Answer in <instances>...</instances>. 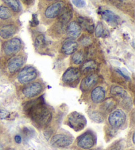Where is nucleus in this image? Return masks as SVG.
I'll use <instances>...</instances> for the list:
<instances>
[{"instance_id": "obj_13", "label": "nucleus", "mask_w": 135, "mask_h": 150, "mask_svg": "<svg viewBox=\"0 0 135 150\" xmlns=\"http://www.w3.org/2000/svg\"><path fill=\"white\" fill-rule=\"evenodd\" d=\"M58 17L59 23L66 25V24L68 23L72 17V9L71 6L68 5L62 8Z\"/></svg>"}, {"instance_id": "obj_30", "label": "nucleus", "mask_w": 135, "mask_h": 150, "mask_svg": "<svg viewBox=\"0 0 135 150\" xmlns=\"http://www.w3.org/2000/svg\"><path fill=\"white\" fill-rule=\"evenodd\" d=\"M80 42L81 44H83V45H88L91 42V39H90V37L85 36L81 38L80 40Z\"/></svg>"}, {"instance_id": "obj_7", "label": "nucleus", "mask_w": 135, "mask_h": 150, "mask_svg": "<svg viewBox=\"0 0 135 150\" xmlns=\"http://www.w3.org/2000/svg\"><path fill=\"white\" fill-rule=\"evenodd\" d=\"M21 48V42L17 38L9 40L4 46V53L7 55H13L19 52Z\"/></svg>"}, {"instance_id": "obj_19", "label": "nucleus", "mask_w": 135, "mask_h": 150, "mask_svg": "<svg viewBox=\"0 0 135 150\" xmlns=\"http://www.w3.org/2000/svg\"><path fill=\"white\" fill-rule=\"evenodd\" d=\"M67 31L69 36L71 38H77L80 36L82 28L77 22L72 21L67 27Z\"/></svg>"}, {"instance_id": "obj_20", "label": "nucleus", "mask_w": 135, "mask_h": 150, "mask_svg": "<svg viewBox=\"0 0 135 150\" xmlns=\"http://www.w3.org/2000/svg\"><path fill=\"white\" fill-rule=\"evenodd\" d=\"M111 93L113 95L122 98H126L128 97V93L126 91L119 86H113L111 88Z\"/></svg>"}, {"instance_id": "obj_2", "label": "nucleus", "mask_w": 135, "mask_h": 150, "mask_svg": "<svg viewBox=\"0 0 135 150\" xmlns=\"http://www.w3.org/2000/svg\"><path fill=\"white\" fill-rule=\"evenodd\" d=\"M67 122L72 129L76 132H79L86 127V119L85 117L80 112H72L69 115Z\"/></svg>"}, {"instance_id": "obj_11", "label": "nucleus", "mask_w": 135, "mask_h": 150, "mask_svg": "<svg viewBox=\"0 0 135 150\" xmlns=\"http://www.w3.org/2000/svg\"><path fill=\"white\" fill-rule=\"evenodd\" d=\"M24 58L23 56L16 55L13 56L8 61L7 68L11 73L17 72L24 64Z\"/></svg>"}, {"instance_id": "obj_23", "label": "nucleus", "mask_w": 135, "mask_h": 150, "mask_svg": "<svg viewBox=\"0 0 135 150\" xmlns=\"http://www.w3.org/2000/svg\"><path fill=\"white\" fill-rule=\"evenodd\" d=\"M95 34L98 38H104L107 37L109 33H108L107 29L104 27L103 24L102 23H99L96 28Z\"/></svg>"}, {"instance_id": "obj_8", "label": "nucleus", "mask_w": 135, "mask_h": 150, "mask_svg": "<svg viewBox=\"0 0 135 150\" xmlns=\"http://www.w3.org/2000/svg\"><path fill=\"white\" fill-rule=\"evenodd\" d=\"M43 87L39 82H32L26 85L22 90L23 94L27 98H34L39 95L42 91Z\"/></svg>"}, {"instance_id": "obj_18", "label": "nucleus", "mask_w": 135, "mask_h": 150, "mask_svg": "<svg viewBox=\"0 0 135 150\" xmlns=\"http://www.w3.org/2000/svg\"><path fill=\"white\" fill-rule=\"evenodd\" d=\"M78 23L81 28H84L89 33H92L94 30V23L90 18L85 17H79L78 18Z\"/></svg>"}, {"instance_id": "obj_16", "label": "nucleus", "mask_w": 135, "mask_h": 150, "mask_svg": "<svg viewBox=\"0 0 135 150\" xmlns=\"http://www.w3.org/2000/svg\"><path fill=\"white\" fill-rule=\"evenodd\" d=\"M106 92L104 89L101 86H98L94 88L91 92V99L94 103H99L104 101Z\"/></svg>"}, {"instance_id": "obj_12", "label": "nucleus", "mask_w": 135, "mask_h": 150, "mask_svg": "<svg viewBox=\"0 0 135 150\" xmlns=\"http://www.w3.org/2000/svg\"><path fill=\"white\" fill-rule=\"evenodd\" d=\"M98 80V75L96 73H91L88 74L82 80L81 82L80 88L82 91H87L92 88Z\"/></svg>"}, {"instance_id": "obj_6", "label": "nucleus", "mask_w": 135, "mask_h": 150, "mask_svg": "<svg viewBox=\"0 0 135 150\" xmlns=\"http://www.w3.org/2000/svg\"><path fill=\"white\" fill-rule=\"evenodd\" d=\"M72 142L73 138L72 136L64 134H58L51 138L50 144L55 148H65L71 145Z\"/></svg>"}, {"instance_id": "obj_1", "label": "nucleus", "mask_w": 135, "mask_h": 150, "mask_svg": "<svg viewBox=\"0 0 135 150\" xmlns=\"http://www.w3.org/2000/svg\"><path fill=\"white\" fill-rule=\"evenodd\" d=\"M24 111L40 127H47L52 119V112L45 105L43 97L27 101L24 105Z\"/></svg>"}, {"instance_id": "obj_32", "label": "nucleus", "mask_w": 135, "mask_h": 150, "mask_svg": "<svg viewBox=\"0 0 135 150\" xmlns=\"http://www.w3.org/2000/svg\"><path fill=\"white\" fill-rule=\"evenodd\" d=\"M38 25V20L37 15H33V16H32V21H31V26H36Z\"/></svg>"}, {"instance_id": "obj_5", "label": "nucleus", "mask_w": 135, "mask_h": 150, "mask_svg": "<svg viewBox=\"0 0 135 150\" xmlns=\"http://www.w3.org/2000/svg\"><path fill=\"white\" fill-rule=\"evenodd\" d=\"M37 76V72L34 67L26 66L18 74V81L21 84H26L34 80Z\"/></svg>"}, {"instance_id": "obj_15", "label": "nucleus", "mask_w": 135, "mask_h": 150, "mask_svg": "<svg viewBox=\"0 0 135 150\" xmlns=\"http://www.w3.org/2000/svg\"><path fill=\"white\" fill-rule=\"evenodd\" d=\"M78 44L73 39L69 38L63 42L61 46V52L66 55H71L76 52Z\"/></svg>"}, {"instance_id": "obj_10", "label": "nucleus", "mask_w": 135, "mask_h": 150, "mask_svg": "<svg viewBox=\"0 0 135 150\" xmlns=\"http://www.w3.org/2000/svg\"><path fill=\"white\" fill-rule=\"evenodd\" d=\"M80 71L76 67H70L65 72L62 80L67 84H72L80 79Z\"/></svg>"}, {"instance_id": "obj_34", "label": "nucleus", "mask_w": 135, "mask_h": 150, "mask_svg": "<svg viewBox=\"0 0 135 150\" xmlns=\"http://www.w3.org/2000/svg\"><path fill=\"white\" fill-rule=\"evenodd\" d=\"M24 4H25L26 5H31L32 3L34 2V0H21Z\"/></svg>"}, {"instance_id": "obj_35", "label": "nucleus", "mask_w": 135, "mask_h": 150, "mask_svg": "<svg viewBox=\"0 0 135 150\" xmlns=\"http://www.w3.org/2000/svg\"><path fill=\"white\" fill-rule=\"evenodd\" d=\"M0 150H4V147L2 146L1 144H0Z\"/></svg>"}, {"instance_id": "obj_4", "label": "nucleus", "mask_w": 135, "mask_h": 150, "mask_svg": "<svg viewBox=\"0 0 135 150\" xmlns=\"http://www.w3.org/2000/svg\"><path fill=\"white\" fill-rule=\"evenodd\" d=\"M126 119L125 112L121 109H117L111 112L108 117V122L113 128H117L125 124Z\"/></svg>"}, {"instance_id": "obj_36", "label": "nucleus", "mask_w": 135, "mask_h": 150, "mask_svg": "<svg viewBox=\"0 0 135 150\" xmlns=\"http://www.w3.org/2000/svg\"><path fill=\"white\" fill-rule=\"evenodd\" d=\"M133 143H134V134H133Z\"/></svg>"}, {"instance_id": "obj_25", "label": "nucleus", "mask_w": 135, "mask_h": 150, "mask_svg": "<svg viewBox=\"0 0 135 150\" xmlns=\"http://www.w3.org/2000/svg\"><path fill=\"white\" fill-rule=\"evenodd\" d=\"M72 61L75 65H80L82 63L85 59V55L84 53L79 51V52H75L72 56Z\"/></svg>"}, {"instance_id": "obj_22", "label": "nucleus", "mask_w": 135, "mask_h": 150, "mask_svg": "<svg viewBox=\"0 0 135 150\" xmlns=\"http://www.w3.org/2000/svg\"><path fill=\"white\" fill-rule=\"evenodd\" d=\"M88 116L90 117V119L93 120L94 122H97V123H102L104 122V117L102 113L99 112L97 111H94V110H89L88 111Z\"/></svg>"}, {"instance_id": "obj_28", "label": "nucleus", "mask_w": 135, "mask_h": 150, "mask_svg": "<svg viewBox=\"0 0 135 150\" xmlns=\"http://www.w3.org/2000/svg\"><path fill=\"white\" fill-rule=\"evenodd\" d=\"M35 44H36V45L37 47L44 46L45 44V40L44 36L40 35L38 36L36 38V40H35Z\"/></svg>"}, {"instance_id": "obj_31", "label": "nucleus", "mask_w": 135, "mask_h": 150, "mask_svg": "<svg viewBox=\"0 0 135 150\" xmlns=\"http://www.w3.org/2000/svg\"><path fill=\"white\" fill-rule=\"evenodd\" d=\"M9 112L6 110H4V109H0V120L1 119H5L9 117Z\"/></svg>"}, {"instance_id": "obj_33", "label": "nucleus", "mask_w": 135, "mask_h": 150, "mask_svg": "<svg viewBox=\"0 0 135 150\" xmlns=\"http://www.w3.org/2000/svg\"><path fill=\"white\" fill-rule=\"evenodd\" d=\"M15 140L16 142H17V144H21V141H22V140H21V137L19 136V135H17L15 136Z\"/></svg>"}, {"instance_id": "obj_29", "label": "nucleus", "mask_w": 135, "mask_h": 150, "mask_svg": "<svg viewBox=\"0 0 135 150\" xmlns=\"http://www.w3.org/2000/svg\"><path fill=\"white\" fill-rule=\"evenodd\" d=\"M72 2L78 8H82L86 5L85 0H72Z\"/></svg>"}, {"instance_id": "obj_3", "label": "nucleus", "mask_w": 135, "mask_h": 150, "mask_svg": "<svg viewBox=\"0 0 135 150\" xmlns=\"http://www.w3.org/2000/svg\"><path fill=\"white\" fill-rule=\"evenodd\" d=\"M96 138L92 131H87L78 138L77 145L80 148L85 149H88L93 148L95 145Z\"/></svg>"}, {"instance_id": "obj_17", "label": "nucleus", "mask_w": 135, "mask_h": 150, "mask_svg": "<svg viewBox=\"0 0 135 150\" xmlns=\"http://www.w3.org/2000/svg\"><path fill=\"white\" fill-rule=\"evenodd\" d=\"M17 31L16 26L13 25H5L0 26V36L4 39L9 38Z\"/></svg>"}, {"instance_id": "obj_37", "label": "nucleus", "mask_w": 135, "mask_h": 150, "mask_svg": "<svg viewBox=\"0 0 135 150\" xmlns=\"http://www.w3.org/2000/svg\"><path fill=\"white\" fill-rule=\"evenodd\" d=\"M7 150H13V149H8Z\"/></svg>"}, {"instance_id": "obj_21", "label": "nucleus", "mask_w": 135, "mask_h": 150, "mask_svg": "<svg viewBox=\"0 0 135 150\" xmlns=\"http://www.w3.org/2000/svg\"><path fill=\"white\" fill-rule=\"evenodd\" d=\"M97 67V64L94 61L90 60L84 63L83 65L81 67V71L83 73H88L91 71L95 70Z\"/></svg>"}, {"instance_id": "obj_27", "label": "nucleus", "mask_w": 135, "mask_h": 150, "mask_svg": "<svg viewBox=\"0 0 135 150\" xmlns=\"http://www.w3.org/2000/svg\"><path fill=\"white\" fill-rule=\"evenodd\" d=\"M12 16V13L11 12L9 8L5 6L0 7V18L3 20L8 19Z\"/></svg>"}, {"instance_id": "obj_26", "label": "nucleus", "mask_w": 135, "mask_h": 150, "mask_svg": "<svg viewBox=\"0 0 135 150\" xmlns=\"http://www.w3.org/2000/svg\"><path fill=\"white\" fill-rule=\"evenodd\" d=\"M5 4L9 5L11 9L15 12L21 11V5L18 0H3Z\"/></svg>"}, {"instance_id": "obj_14", "label": "nucleus", "mask_w": 135, "mask_h": 150, "mask_svg": "<svg viewBox=\"0 0 135 150\" xmlns=\"http://www.w3.org/2000/svg\"><path fill=\"white\" fill-rule=\"evenodd\" d=\"M63 7V4L61 2L54 3L50 5L45 11V16L48 18H53L58 17L60 13L62 8Z\"/></svg>"}, {"instance_id": "obj_9", "label": "nucleus", "mask_w": 135, "mask_h": 150, "mask_svg": "<svg viewBox=\"0 0 135 150\" xmlns=\"http://www.w3.org/2000/svg\"><path fill=\"white\" fill-rule=\"evenodd\" d=\"M99 13L101 15L102 18L110 26H115L119 23L120 18L117 14H115L114 12L112 11L111 10L99 9Z\"/></svg>"}, {"instance_id": "obj_38", "label": "nucleus", "mask_w": 135, "mask_h": 150, "mask_svg": "<svg viewBox=\"0 0 135 150\" xmlns=\"http://www.w3.org/2000/svg\"><path fill=\"white\" fill-rule=\"evenodd\" d=\"M50 1H52V0H50Z\"/></svg>"}, {"instance_id": "obj_24", "label": "nucleus", "mask_w": 135, "mask_h": 150, "mask_svg": "<svg viewBox=\"0 0 135 150\" xmlns=\"http://www.w3.org/2000/svg\"><path fill=\"white\" fill-rule=\"evenodd\" d=\"M116 105H117V103H116L114 100H113L112 98H110L107 99V100L104 101L102 108H103L104 111L109 112L113 111L116 108Z\"/></svg>"}]
</instances>
